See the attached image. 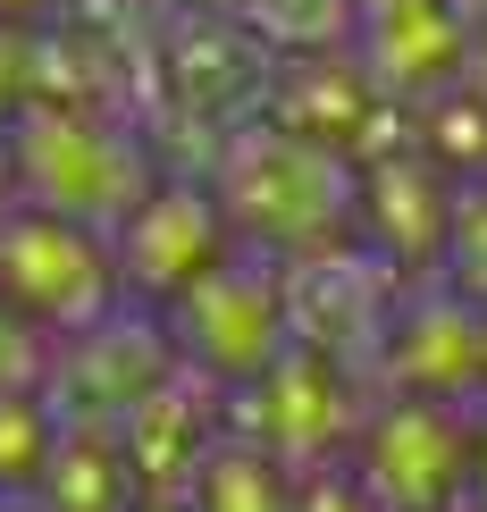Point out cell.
I'll return each mask as SVG.
<instances>
[{
  "instance_id": "6da1fadb",
  "label": "cell",
  "mask_w": 487,
  "mask_h": 512,
  "mask_svg": "<svg viewBox=\"0 0 487 512\" xmlns=\"http://www.w3.org/2000/svg\"><path fill=\"white\" fill-rule=\"evenodd\" d=\"M219 210H227V236L244 227L252 244H278V252H328L362 210V185L320 135H236Z\"/></svg>"
},
{
  "instance_id": "7a4b0ae2",
  "label": "cell",
  "mask_w": 487,
  "mask_h": 512,
  "mask_svg": "<svg viewBox=\"0 0 487 512\" xmlns=\"http://www.w3.org/2000/svg\"><path fill=\"white\" fill-rule=\"evenodd\" d=\"M9 168L26 185V210H51L68 227H126L143 202H152V177H143V152L126 135H110L84 110H26L9 143Z\"/></svg>"
},
{
  "instance_id": "3957f363",
  "label": "cell",
  "mask_w": 487,
  "mask_h": 512,
  "mask_svg": "<svg viewBox=\"0 0 487 512\" xmlns=\"http://www.w3.org/2000/svg\"><path fill=\"white\" fill-rule=\"evenodd\" d=\"M168 319H177L185 353L219 378H261L286 361V336H294V311H286V286L261 277L252 261H210L194 286L168 294Z\"/></svg>"
},
{
  "instance_id": "277c9868",
  "label": "cell",
  "mask_w": 487,
  "mask_h": 512,
  "mask_svg": "<svg viewBox=\"0 0 487 512\" xmlns=\"http://www.w3.org/2000/svg\"><path fill=\"white\" fill-rule=\"evenodd\" d=\"M110 252L93 227H68L51 210H17L0 219V303L17 319H51V328H84L110 311Z\"/></svg>"
},
{
  "instance_id": "5b68a950",
  "label": "cell",
  "mask_w": 487,
  "mask_h": 512,
  "mask_svg": "<svg viewBox=\"0 0 487 512\" xmlns=\"http://www.w3.org/2000/svg\"><path fill=\"white\" fill-rule=\"evenodd\" d=\"M353 42L362 68L387 93H429L471 59V17L462 0H362L353 9Z\"/></svg>"
},
{
  "instance_id": "8992f818",
  "label": "cell",
  "mask_w": 487,
  "mask_h": 512,
  "mask_svg": "<svg viewBox=\"0 0 487 512\" xmlns=\"http://www.w3.org/2000/svg\"><path fill=\"white\" fill-rule=\"evenodd\" d=\"M227 244V210H210L194 194H152L135 219L118 227V269L135 277L143 294H177L219 261Z\"/></svg>"
},
{
  "instance_id": "52a82bcc",
  "label": "cell",
  "mask_w": 487,
  "mask_h": 512,
  "mask_svg": "<svg viewBox=\"0 0 487 512\" xmlns=\"http://www.w3.org/2000/svg\"><path fill=\"white\" fill-rule=\"evenodd\" d=\"M362 471H370V496L429 512V504H446V487L462 471V429L446 420V403H404V412H387L370 429Z\"/></svg>"
},
{
  "instance_id": "ba28073f",
  "label": "cell",
  "mask_w": 487,
  "mask_h": 512,
  "mask_svg": "<svg viewBox=\"0 0 487 512\" xmlns=\"http://www.w3.org/2000/svg\"><path fill=\"white\" fill-rule=\"evenodd\" d=\"M26 504L34 512H126L135 504V462L101 429H68V437H51V462H42Z\"/></svg>"
},
{
  "instance_id": "9c48e42d",
  "label": "cell",
  "mask_w": 487,
  "mask_h": 512,
  "mask_svg": "<svg viewBox=\"0 0 487 512\" xmlns=\"http://www.w3.org/2000/svg\"><path fill=\"white\" fill-rule=\"evenodd\" d=\"M446 269H454V294L471 311H487V177L454 194V219H446Z\"/></svg>"
},
{
  "instance_id": "30bf717a",
  "label": "cell",
  "mask_w": 487,
  "mask_h": 512,
  "mask_svg": "<svg viewBox=\"0 0 487 512\" xmlns=\"http://www.w3.org/2000/svg\"><path fill=\"white\" fill-rule=\"evenodd\" d=\"M42 462H51V429H42V412L26 395H0V487H26L42 479Z\"/></svg>"
}]
</instances>
